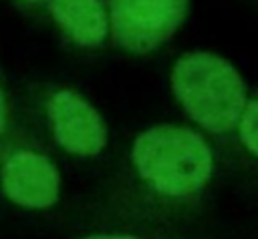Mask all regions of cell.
<instances>
[{
    "instance_id": "cell-4",
    "label": "cell",
    "mask_w": 258,
    "mask_h": 239,
    "mask_svg": "<svg viewBox=\"0 0 258 239\" xmlns=\"http://www.w3.org/2000/svg\"><path fill=\"white\" fill-rule=\"evenodd\" d=\"M46 114L54 141L71 155L95 157L107 145V125L79 92L60 88L50 94Z\"/></svg>"
},
{
    "instance_id": "cell-2",
    "label": "cell",
    "mask_w": 258,
    "mask_h": 239,
    "mask_svg": "<svg viewBox=\"0 0 258 239\" xmlns=\"http://www.w3.org/2000/svg\"><path fill=\"white\" fill-rule=\"evenodd\" d=\"M171 90L187 116L210 135L232 133L248 102L240 72L226 58L202 50L175 60Z\"/></svg>"
},
{
    "instance_id": "cell-6",
    "label": "cell",
    "mask_w": 258,
    "mask_h": 239,
    "mask_svg": "<svg viewBox=\"0 0 258 239\" xmlns=\"http://www.w3.org/2000/svg\"><path fill=\"white\" fill-rule=\"evenodd\" d=\"M48 10L79 46H99L109 34V14L101 0H48Z\"/></svg>"
},
{
    "instance_id": "cell-3",
    "label": "cell",
    "mask_w": 258,
    "mask_h": 239,
    "mask_svg": "<svg viewBox=\"0 0 258 239\" xmlns=\"http://www.w3.org/2000/svg\"><path fill=\"white\" fill-rule=\"evenodd\" d=\"M189 0H109V32L135 54L155 50L187 16Z\"/></svg>"
},
{
    "instance_id": "cell-7",
    "label": "cell",
    "mask_w": 258,
    "mask_h": 239,
    "mask_svg": "<svg viewBox=\"0 0 258 239\" xmlns=\"http://www.w3.org/2000/svg\"><path fill=\"white\" fill-rule=\"evenodd\" d=\"M236 131H238V139L244 145V149L252 157L258 159V94L246 102Z\"/></svg>"
},
{
    "instance_id": "cell-1",
    "label": "cell",
    "mask_w": 258,
    "mask_h": 239,
    "mask_svg": "<svg viewBox=\"0 0 258 239\" xmlns=\"http://www.w3.org/2000/svg\"><path fill=\"white\" fill-rule=\"evenodd\" d=\"M133 193L115 207L117 223L133 231H157L191 207L214 177V153L206 139L177 125H157L133 141L129 153Z\"/></svg>"
},
{
    "instance_id": "cell-5",
    "label": "cell",
    "mask_w": 258,
    "mask_h": 239,
    "mask_svg": "<svg viewBox=\"0 0 258 239\" xmlns=\"http://www.w3.org/2000/svg\"><path fill=\"white\" fill-rule=\"evenodd\" d=\"M0 181L6 197L28 209L52 207L60 195L56 167L48 157L30 149H18L4 161Z\"/></svg>"
},
{
    "instance_id": "cell-10",
    "label": "cell",
    "mask_w": 258,
    "mask_h": 239,
    "mask_svg": "<svg viewBox=\"0 0 258 239\" xmlns=\"http://www.w3.org/2000/svg\"><path fill=\"white\" fill-rule=\"evenodd\" d=\"M22 4H28V6H34V4H40V2H48V0H20Z\"/></svg>"
},
{
    "instance_id": "cell-8",
    "label": "cell",
    "mask_w": 258,
    "mask_h": 239,
    "mask_svg": "<svg viewBox=\"0 0 258 239\" xmlns=\"http://www.w3.org/2000/svg\"><path fill=\"white\" fill-rule=\"evenodd\" d=\"M85 239H200V237H187V235H177V233H157V231H133V229H123V231H107V233H97L89 235Z\"/></svg>"
},
{
    "instance_id": "cell-9",
    "label": "cell",
    "mask_w": 258,
    "mask_h": 239,
    "mask_svg": "<svg viewBox=\"0 0 258 239\" xmlns=\"http://www.w3.org/2000/svg\"><path fill=\"white\" fill-rule=\"evenodd\" d=\"M6 123H8V104H6V96H4V90L0 86V137L6 129Z\"/></svg>"
}]
</instances>
